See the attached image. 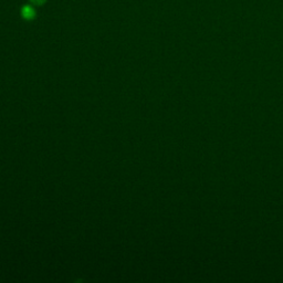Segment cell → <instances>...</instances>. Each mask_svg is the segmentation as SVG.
Here are the masks:
<instances>
[{
    "mask_svg": "<svg viewBox=\"0 0 283 283\" xmlns=\"http://www.w3.org/2000/svg\"><path fill=\"white\" fill-rule=\"evenodd\" d=\"M21 15L25 19H32L34 15H36V11H34L31 6H25L21 9Z\"/></svg>",
    "mask_w": 283,
    "mask_h": 283,
    "instance_id": "cell-1",
    "label": "cell"
},
{
    "mask_svg": "<svg viewBox=\"0 0 283 283\" xmlns=\"http://www.w3.org/2000/svg\"><path fill=\"white\" fill-rule=\"evenodd\" d=\"M30 2L34 5H42V4H44L45 0H30Z\"/></svg>",
    "mask_w": 283,
    "mask_h": 283,
    "instance_id": "cell-2",
    "label": "cell"
}]
</instances>
